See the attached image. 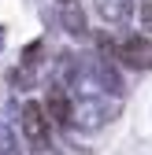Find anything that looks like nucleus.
<instances>
[{"instance_id": "obj_1", "label": "nucleus", "mask_w": 152, "mask_h": 155, "mask_svg": "<svg viewBox=\"0 0 152 155\" xmlns=\"http://www.w3.org/2000/svg\"><path fill=\"white\" fill-rule=\"evenodd\" d=\"M115 114H119V104L115 100H104V96H82L78 104H71V126L93 133V129L108 126Z\"/></svg>"}, {"instance_id": "obj_2", "label": "nucleus", "mask_w": 152, "mask_h": 155, "mask_svg": "<svg viewBox=\"0 0 152 155\" xmlns=\"http://www.w3.org/2000/svg\"><path fill=\"white\" fill-rule=\"evenodd\" d=\"M115 63L130 67V70H152V37L134 33L126 41L115 45Z\"/></svg>"}, {"instance_id": "obj_3", "label": "nucleus", "mask_w": 152, "mask_h": 155, "mask_svg": "<svg viewBox=\"0 0 152 155\" xmlns=\"http://www.w3.org/2000/svg\"><path fill=\"white\" fill-rule=\"evenodd\" d=\"M22 133H26V140H30L33 148L48 144L52 122H48V114H45V104H26V107H22Z\"/></svg>"}, {"instance_id": "obj_4", "label": "nucleus", "mask_w": 152, "mask_h": 155, "mask_svg": "<svg viewBox=\"0 0 152 155\" xmlns=\"http://www.w3.org/2000/svg\"><path fill=\"white\" fill-rule=\"evenodd\" d=\"M93 11H97L108 26H123L134 15V0H93Z\"/></svg>"}, {"instance_id": "obj_5", "label": "nucleus", "mask_w": 152, "mask_h": 155, "mask_svg": "<svg viewBox=\"0 0 152 155\" xmlns=\"http://www.w3.org/2000/svg\"><path fill=\"white\" fill-rule=\"evenodd\" d=\"M45 114H48V122H52V126H71V100H67L63 85H52V89H48Z\"/></svg>"}, {"instance_id": "obj_6", "label": "nucleus", "mask_w": 152, "mask_h": 155, "mask_svg": "<svg viewBox=\"0 0 152 155\" xmlns=\"http://www.w3.org/2000/svg\"><path fill=\"white\" fill-rule=\"evenodd\" d=\"M60 26L71 33V37H78V41H85L89 37V26H85V11L74 4V0H63V8H60Z\"/></svg>"}, {"instance_id": "obj_7", "label": "nucleus", "mask_w": 152, "mask_h": 155, "mask_svg": "<svg viewBox=\"0 0 152 155\" xmlns=\"http://www.w3.org/2000/svg\"><path fill=\"white\" fill-rule=\"evenodd\" d=\"M137 15H141V26H145V30H152V0H141Z\"/></svg>"}, {"instance_id": "obj_8", "label": "nucleus", "mask_w": 152, "mask_h": 155, "mask_svg": "<svg viewBox=\"0 0 152 155\" xmlns=\"http://www.w3.org/2000/svg\"><path fill=\"white\" fill-rule=\"evenodd\" d=\"M60 4H63V0H60Z\"/></svg>"}]
</instances>
